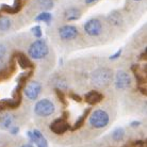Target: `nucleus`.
<instances>
[{"label":"nucleus","instance_id":"nucleus-17","mask_svg":"<svg viewBox=\"0 0 147 147\" xmlns=\"http://www.w3.org/2000/svg\"><path fill=\"white\" fill-rule=\"evenodd\" d=\"M121 13H118V12L114 11L112 13H110V15L108 16V20L110 22L111 25H113V26H117L119 27L121 25V22H123V19H121Z\"/></svg>","mask_w":147,"mask_h":147},{"label":"nucleus","instance_id":"nucleus-13","mask_svg":"<svg viewBox=\"0 0 147 147\" xmlns=\"http://www.w3.org/2000/svg\"><path fill=\"white\" fill-rule=\"evenodd\" d=\"M15 117L14 115L10 113H4L0 115V127L4 130H9V129L14 126Z\"/></svg>","mask_w":147,"mask_h":147},{"label":"nucleus","instance_id":"nucleus-24","mask_svg":"<svg viewBox=\"0 0 147 147\" xmlns=\"http://www.w3.org/2000/svg\"><path fill=\"white\" fill-rule=\"evenodd\" d=\"M31 31H32V33H33V35L36 38H42V36H43V31H42V28H40V26H34L32 29H31Z\"/></svg>","mask_w":147,"mask_h":147},{"label":"nucleus","instance_id":"nucleus-10","mask_svg":"<svg viewBox=\"0 0 147 147\" xmlns=\"http://www.w3.org/2000/svg\"><path fill=\"white\" fill-rule=\"evenodd\" d=\"M27 136L29 138V140L36 145V147H49L48 142L43 136V133L40 130L34 129V130H29L27 131Z\"/></svg>","mask_w":147,"mask_h":147},{"label":"nucleus","instance_id":"nucleus-7","mask_svg":"<svg viewBox=\"0 0 147 147\" xmlns=\"http://www.w3.org/2000/svg\"><path fill=\"white\" fill-rule=\"evenodd\" d=\"M40 93H42V84L38 81H31L24 88V94L31 101L36 100Z\"/></svg>","mask_w":147,"mask_h":147},{"label":"nucleus","instance_id":"nucleus-28","mask_svg":"<svg viewBox=\"0 0 147 147\" xmlns=\"http://www.w3.org/2000/svg\"><path fill=\"white\" fill-rule=\"evenodd\" d=\"M9 131H10L11 134L15 136V134H17V133L19 132V127H17V126H13V127H11V128L9 129Z\"/></svg>","mask_w":147,"mask_h":147},{"label":"nucleus","instance_id":"nucleus-9","mask_svg":"<svg viewBox=\"0 0 147 147\" xmlns=\"http://www.w3.org/2000/svg\"><path fill=\"white\" fill-rule=\"evenodd\" d=\"M49 128L55 134H63V133H65L66 131L69 130L70 126L67 123L66 119L61 116V117L57 118V119H55V121H52Z\"/></svg>","mask_w":147,"mask_h":147},{"label":"nucleus","instance_id":"nucleus-1","mask_svg":"<svg viewBox=\"0 0 147 147\" xmlns=\"http://www.w3.org/2000/svg\"><path fill=\"white\" fill-rule=\"evenodd\" d=\"M113 74L112 70L107 67H100L94 70L91 75V81L92 83L98 88H105L112 82Z\"/></svg>","mask_w":147,"mask_h":147},{"label":"nucleus","instance_id":"nucleus-32","mask_svg":"<svg viewBox=\"0 0 147 147\" xmlns=\"http://www.w3.org/2000/svg\"><path fill=\"white\" fill-rule=\"evenodd\" d=\"M133 1H136V2H138V1H142V0H133Z\"/></svg>","mask_w":147,"mask_h":147},{"label":"nucleus","instance_id":"nucleus-27","mask_svg":"<svg viewBox=\"0 0 147 147\" xmlns=\"http://www.w3.org/2000/svg\"><path fill=\"white\" fill-rule=\"evenodd\" d=\"M69 97L71 98L73 100H75V101H77V102H81L82 101V98H81L80 96L77 95V94H75V93H70L69 94Z\"/></svg>","mask_w":147,"mask_h":147},{"label":"nucleus","instance_id":"nucleus-31","mask_svg":"<svg viewBox=\"0 0 147 147\" xmlns=\"http://www.w3.org/2000/svg\"><path fill=\"white\" fill-rule=\"evenodd\" d=\"M20 147H34L32 144H24V145H22Z\"/></svg>","mask_w":147,"mask_h":147},{"label":"nucleus","instance_id":"nucleus-20","mask_svg":"<svg viewBox=\"0 0 147 147\" xmlns=\"http://www.w3.org/2000/svg\"><path fill=\"white\" fill-rule=\"evenodd\" d=\"M125 129L123 128V127H117V128H115L113 130L111 136H112L113 141H115V142H121L125 138Z\"/></svg>","mask_w":147,"mask_h":147},{"label":"nucleus","instance_id":"nucleus-21","mask_svg":"<svg viewBox=\"0 0 147 147\" xmlns=\"http://www.w3.org/2000/svg\"><path fill=\"white\" fill-rule=\"evenodd\" d=\"M35 22H45V24H49L52 20V14L49 12H40V14L35 17Z\"/></svg>","mask_w":147,"mask_h":147},{"label":"nucleus","instance_id":"nucleus-29","mask_svg":"<svg viewBox=\"0 0 147 147\" xmlns=\"http://www.w3.org/2000/svg\"><path fill=\"white\" fill-rule=\"evenodd\" d=\"M98 1H100V0H83V2H84L85 5H93V4H96Z\"/></svg>","mask_w":147,"mask_h":147},{"label":"nucleus","instance_id":"nucleus-18","mask_svg":"<svg viewBox=\"0 0 147 147\" xmlns=\"http://www.w3.org/2000/svg\"><path fill=\"white\" fill-rule=\"evenodd\" d=\"M90 113H91V109L88 108V109H86V110L82 113V115H80V116H79V118H78L77 121H76V123H75V125H74V127H73V130H77V129L81 128L82 126L84 125L85 118L88 117Z\"/></svg>","mask_w":147,"mask_h":147},{"label":"nucleus","instance_id":"nucleus-19","mask_svg":"<svg viewBox=\"0 0 147 147\" xmlns=\"http://www.w3.org/2000/svg\"><path fill=\"white\" fill-rule=\"evenodd\" d=\"M12 20L7 16L0 17V32H7L11 29Z\"/></svg>","mask_w":147,"mask_h":147},{"label":"nucleus","instance_id":"nucleus-6","mask_svg":"<svg viewBox=\"0 0 147 147\" xmlns=\"http://www.w3.org/2000/svg\"><path fill=\"white\" fill-rule=\"evenodd\" d=\"M58 35L63 42H70L79 36V30L73 25H64L58 29Z\"/></svg>","mask_w":147,"mask_h":147},{"label":"nucleus","instance_id":"nucleus-14","mask_svg":"<svg viewBox=\"0 0 147 147\" xmlns=\"http://www.w3.org/2000/svg\"><path fill=\"white\" fill-rule=\"evenodd\" d=\"M22 7V0H14V4L9 7L7 4H2L0 7V11L4 12V13H9V14H16L18 13Z\"/></svg>","mask_w":147,"mask_h":147},{"label":"nucleus","instance_id":"nucleus-26","mask_svg":"<svg viewBox=\"0 0 147 147\" xmlns=\"http://www.w3.org/2000/svg\"><path fill=\"white\" fill-rule=\"evenodd\" d=\"M121 51H123V50H121V49H119V50H117V51L115 52V53H114V55H110V58H109V59H110L111 61H114V60H117L118 58H119V57H121Z\"/></svg>","mask_w":147,"mask_h":147},{"label":"nucleus","instance_id":"nucleus-3","mask_svg":"<svg viewBox=\"0 0 147 147\" xmlns=\"http://www.w3.org/2000/svg\"><path fill=\"white\" fill-rule=\"evenodd\" d=\"M49 53V47L44 38H37L28 48V55L33 60H43Z\"/></svg>","mask_w":147,"mask_h":147},{"label":"nucleus","instance_id":"nucleus-22","mask_svg":"<svg viewBox=\"0 0 147 147\" xmlns=\"http://www.w3.org/2000/svg\"><path fill=\"white\" fill-rule=\"evenodd\" d=\"M7 46L3 44H0V69H1L2 65L4 64V60H5V57H7Z\"/></svg>","mask_w":147,"mask_h":147},{"label":"nucleus","instance_id":"nucleus-4","mask_svg":"<svg viewBox=\"0 0 147 147\" xmlns=\"http://www.w3.org/2000/svg\"><path fill=\"white\" fill-rule=\"evenodd\" d=\"M55 112V106L53 101L48 98H43L38 100L34 106V113L40 117L51 116Z\"/></svg>","mask_w":147,"mask_h":147},{"label":"nucleus","instance_id":"nucleus-11","mask_svg":"<svg viewBox=\"0 0 147 147\" xmlns=\"http://www.w3.org/2000/svg\"><path fill=\"white\" fill-rule=\"evenodd\" d=\"M81 15H82V11L77 7H67L66 10L64 11V13H63L64 19L66 22H75V20H78L81 17Z\"/></svg>","mask_w":147,"mask_h":147},{"label":"nucleus","instance_id":"nucleus-16","mask_svg":"<svg viewBox=\"0 0 147 147\" xmlns=\"http://www.w3.org/2000/svg\"><path fill=\"white\" fill-rule=\"evenodd\" d=\"M16 60H17V62L22 68H33V64L32 62L28 59V57L22 53V52H17L16 53Z\"/></svg>","mask_w":147,"mask_h":147},{"label":"nucleus","instance_id":"nucleus-25","mask_svg":"<svg viewBox=\"0 0 147 147\" xmlns=\"http://www.w3.org/2000/svg\"><path fill=\"white\" fill-rule=\"evenodd\" d=\"M55 94H57V96H58V98H59L60 101H61L64 106H66L67 101H66V97H65V95H64V92H63V91H60V90H58V88H55Z\"/></svg>","mask_w":147,"mask_h":147},{"label":"nucleus","instance_id":"nucleus-30","mask_svg":"<svg viewBox=\"0 0 147 147\" xmlns=\"http://www.w3.org/2000/svg\"><path fill=\"white\" fill-rule=\"evenodd\" d=\"M141 125V121H133L130 123V127H132V128H136V127H139Z\"/></svg>","mask_w":147,"mask_h":147},{"label":"nucleus","instance_id":"nucleus-23","mask_svg":"<svg viewBox=\"0 0 147 147\" xmlns=\"http://www.w3.org/2000/svg\"><path fill=\"white\" fill-rule=\"evenodd\" d=\"M67 81L65 80V79H63V78H60V79H58V80L55 81V88H58V90H60V91H65V90H67Z\"/></svg>","mask_w":147,"mask_h":147},{"label":"nucleus","instance_id":"nucleus-8","mask_svg":"<svg viewBox=\"0 0 147 147\" xmlns=\"http://www.w3.org/2000/svg\"><path fill=\"white\" fill-rule=\"evenodd\" d=\"M115 88L121 91H125L127 88L131 86V78L129 76V74H127L124 70H118L117 73L115 74Z\"/></svg>","mask_w":147,"mask_h":147},{"label":"nucleus","instance_id":"nucleus-12","mask_svg":"<svg viewBox=\"0 0 147 147\" xmlns=\"http://www.w3.org/2000/svg\"><path fill=\"white\" fill-rule=\"evenodd\" d=\"M103 99V95L98 91H90L84 95V100L85 102L88 103L90 106H94L99 103L101 100Z\"/></svg>","mask_w":147,"mask_h":147},{"label":"nucleus","instance_id":"nucleus-15","mask_svg":"<svg viewBox=\"0 0 147 147\" xmlns=\"http://www.w3.org/2000/svg\"><path fill=\"white\" fill-rule=\"evenodd\" d=\"M33 4L35 5V9L40 10V12H48L53 7L55 1L53 0H34Z\"/></svg>","mask_w":147,"mask_h":147},{"label":"nucleus","instance_id":"nucleus-2","mask_svg":"<svg viewBox=\"0 0 147 147\" xmlns=\"http://www.w3.org/2000/svg\"><path fill=\"white\" fill-rule=\"evenodd\" d=\"M110 123V115L103 109H97L88 114V124L95 129L106 128Z\"/></svg>","mask_w":147,"mask_h":147},{"label":"nucleus","instance_id":"nucleus-5","mask_svg":"<svg viewBox=\"0 0 147 147\" xmlns=\"http://www.w3.org/2000/svg\"><path fill=\"white\" fill-rule=\"evenodd\" d=\"M103 22L99 18H91L84 24L83 31L90 37H98L103 33Z\"/></svg>","mask_w":147,"mask_h":147}]
</instances>
